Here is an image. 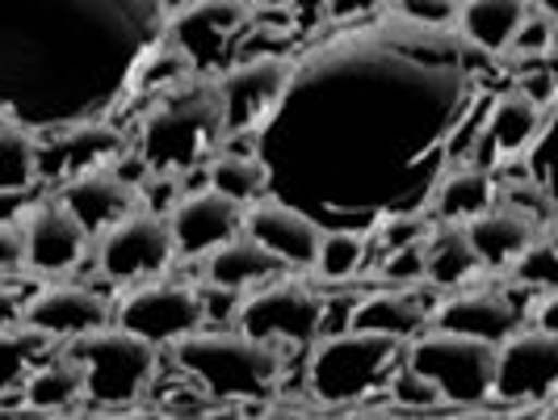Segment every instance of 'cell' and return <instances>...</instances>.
<instances>
[{
	"label": "cell",
	"instance_id": "cell-39",
	"mask_svg": "<svg viewBox=\"0 0 558 420\" xmlns=\"http://www.w3.org/2000/svg\"><path fill=\"white\" fill-rule=\"evenodd\" d=\"M17 315H22V303H17V295L0 286V328H9V324H17Z\"/></svg>",
	"mask_w": 558,
	"mask_h": 420
},
{
	"label": "cell",
	"instance_id": "cell-34",
	"mask_svg": "<svg viewBox=\"0 0 558 420\" xmlns=\"http://www.w3.org/2000/svg\"><path fill=\"white\" fill-rule=\"evenodd\" d=\"M391 399H395V404H403V408H441V404H446V399H441V392H437V387H433L424 374H416L412 365L395 374Z\"/></svg>",
	"mask_w": 558,
	"mask_h": 420
},
{
	"label": "cell",
	"instance_id": "cell-27",
	"mask_svg": "<svg viewBox=\"0 0 558 420\" xmlns=\"http://www.w3.org/2000/svg\"><path fill=\"white\" fill-rule=\"evenodd\" d=\"M81 399H84V374L72 353L26 374V404L38 408V412H63V408H72Z\"/></svg>",
	"mask_w": 558,
	"mask_h": 420
},
{
	"label": "cell",
	"instance_id": "cell-26",
	"mask_svg": "<svg viewBox=\"0 0 558 420\" xmlns=\"http://www.w3.org/2000/svg\"><path fill=\"white\" fill-rule=\"evenodd\" d=\"M492 197H496V181L487 168H446L433 185V211H437V219L458 224V219H471L478 211H487Z\"/></svg>",
	"mask_w": 558,
	"mask_h": 420
},
{
	"label": "cell",
	"instance_id": "cell-15",
	"mask_svg": "<svg viewBox=\"0 0 558 420\" xmlns=\"http://www.w3.org/2000/svg\"><path fill=\"white\" fill-rule=\"evenodd\" d=\"M26 265L38 274H68L88 249V227L63 202H34L22 224Z\"/></svg>",
	"mask_w": 558,
	"mask_h": 420
},
{
	"label": "cell",
	"instance_id": "cell-3",
	"mask_svg": "<svg viewBox=\"0 0 558 420\" xmlns=\"http://www.w3.org/2000/svg\"><path fill=\"white\" fill-rule=\"evenodd\" d=\"M165 97L143 118L140 156L151 172H190L206 165L210 152L227 140L219 88L206 81H177L160 88Z\"/></svg>",
	"mask_w": 558,
	"mask_h": 420
},
{
	"label": "cell",
	"instance_id": "cell-16",
	"mask_svg": "<svg viewBox=\"0 0 558 420\" xmlns=\"http://www.w3.org/2000/svg\"><path fill=\"white\" fill-rule=\"evenodd\" d=\"M240 227L274 252L281 265H315V249H319L324 227L315 224L307 211H299L281 197H256L240 215Z\"/></svg>",
	"mask_w": 558,
	"mask_h": 420
},
{
	"label": "cell",
	"instance_id": "cell-1",
	"mask_svg": "<svg viewBox=\"0 0 558 420\" xmlns=\"http://www.w3.org/2000/svg\"><path fill=\"white\" fill-rule=\"evenodd\" d=\"M475 106L462 34L395 13L294 59L252 152L269 168V190L303 194L299 211L315 224L344 215L357 231H378L433 194Z\"/></svg>",
	"mask_w": 558,
	"mask_h": 420
},
{
	"label": "cell",
	"instance_id": "cell-20",
	"mask_svg": "<svg viewBox=\"0 0 558 420\" xmlns=\"http://www.w3.org/2000/svg\"><path fill=\"white\" fill-rule=\"evenodd\" d=\"M542 127H550V106H537L525 88H508L492 101L478 131L496 147V160H500V156H521L542 135Z\"/></svg>",
	"mask_w": 558,
	"mask_h": 420
},
{
	"label": "cell",
	"instance_id": "cell-33",
	"mask_svg": "<svg viewBox=\"0 0 558 420\" xmlns=\"http://www.w3.org/2000/svg\"><path fill=\"white\" fill-rule=\"evenodd\" d=\"M550 43H555V17H550V9H537V13H525V22L517 26L508 47H517L525 56H546Z\"/></svg>",
	"mask_w": 558,
	"mask_h": 420
},
{
	"label": "cell",
	"instance_id": "cell-8",
	"mask_svg": "<svg viewBox=\"0 0 558 420\" xmlns=\"http://www.w3.org/2000/svg\"><path fill=\"white\" fill-rule=\"evenodd\" d=\"M324 320H328V303L303 281L260 286L256 295L240 299V308H235L240 333L269 340V345H311L324 333Z\"/></svg>",
	"mask_w": 558,
	"mask_h": 420
},
{
	"label": "cell",
	"instance_id": "cell-35",
	"mask_svg": "<svg viewBox=\"0 0 558 420\" xmlns=\"http://www.w3.org/2000/svg\"><path fill=\"white\" fill-rule=\"evenodd\" d=\"M395 13L420 26H449L458 17V0H395Z\"/></svg>",
	"mask_w": 558,
	"mask_h": 420
},
{
	"label": "cell",
	"instance_id": "cell-24",
	"mask_svg": "<svg viewBox=\"0 0 558 420\" xmlns=\"http://www.w3.org/2000/svg\"><path fill=\"white\" fill-rule=\"evenodd\" d=\"M428 324V311L420 308L412 295H391V290H378V295H365L362 303H353L344 328H362V333H387L395 340H412L416 333H424Z\"/></svg>",
	"mask_w": 558,
	"mask_h": 420
},
{
	"label": "cell",
	"instance_id": "cell-2",
	"mask_svg": "<svg viewBox=\"0 0 558 420\" xmlns=\"http://www.w3.org/2000/svg\"><path fill=\"white\" fill-rule=\"evenodd\" d=\"M165 26V0H0V113L34 135L101 118Z\"/></svg>",
	"mask_w": 558,
	"mask_h": 420
},
{
	"label": "cell",
	"instance_id": "cell-9",
	"mask_svg": "<svg viewBox=\"0 0 558 420\" xmlns=\"http://www.w3.org/2000/svg\"><path fill=\"white\" fill-rule=\"evenodd\" d=\"M558 387V333L546 328H512L496 340L492 365V399L504 404H546Z\"/></svg>",
	"mask_w": 558,
	"mask_h": 420
},
{
	"label": "cell",
	"instance_id": "cell-4",
	"mask_svg": "<svg viewBox=\"0 0 558 420\" xmlns=\"http://www.w3.org/2000/svg\"><path fill=\"white\" fill-rule=\"evenodd\" d=\"M172 362L194 374L202 392L215 399H265L281 379V345L256 340L248 333H219L194 328L190 336L172 340Z\"/></svg>",
	"mask_w": 558,
	"mask_h": 420
},
{
	"label": "cell",
	"instance_id": "cell-21",
	"mask_svg": "<svg viewBox=\"0 0 558 420\" xmlns=\"http://www.w3.org/2000/svg\"><path fill=\"white\" fill-rule=\"evenodd\" d=\"M462 231H466V244L475 249L478 265H508L537 236V224L517 206H487L471 215V227Z\"/></svg>",
	"mask_w": 558,
	"mask_h": 420
},
{
	"label": "cell",
	"instance_id": "cell-7",
	"mask_svg": "<svg viewBox=\"0 0 558 420\" xmlns=\"http://www.w3.org/2000/svg\"><path fill=\"white\" fill-rule=\"evenodd\" d=\"M408 365L424 374L446 404L471 408L492 395V365H496V345L462 333H416L408 349Z\"/></svg>",
	"mask_w": 558,
	"mask_h": 420
},
{
	"label": "cell",
	"instance_id": "cell-10",
	"mask_svg": "<svg viewBox=\"0 0 558 420\" xmlns=\"http://www.w3.org/2000/svg\"><path fill=\"white\" fill-rule=\"evenodd\" d=\"M294 72L290 56H256L244 63H231L223 76L215 81L219 88V106H223V135L227 140H248L256 135V127L274 113L281 101L286 84Z\"/></svg>",
	"mask_w": 558,
	"mask_h": 420
},
{
	"label": "cell",
	"instance_id": "cell-36",
	"mask_svg": "<svg viewBox=\"0 0 558 420\" xmlns=\"http://www.w3.org/2000/svg\"><path fill=\"white\" fill-rule=\"evenodd\" d=\"M387 278L391 281H412L424 278V240L403 244V249L387 252Z\"/></svg>",
	"mask_w": 558,
	"mask_h": 420
},
{
	"label": "cell",
	"instance_id": "cell-6",
	"mask_svg": "<svg viewBox=\"0 0 558 420\" xmlns=\"http://www.w3.org/2000/svg\"><path fill=\"white\" fill-rule=\"evenodd\" d=\"M399 345L387 333H362V328H344V333L324 336L311 353V395L324 404H353L369 395L383 379H391L399 362Z\"/></svg>",
	"mask_w": 558,
	"mask_h": 420
},
{
	"label": "cell",
	"instance_id": "cell-5",
	"mask_svg": "<svg viewBox=\"0 0 558 420\" xmlns=\"http://www.w3.org/2000/svg\"><path fill=\"white\" fill-rule=\"evenodd\" d=\"M72 358L84 374V399L106 408L135 404L160 374V345L143 340L122 324H101L93 333L72 336Z\"/></svg>",
	"mask_w": 558,
	"mask_h": 420
},
{
	"label": "cell",
	"instance_id": "cell-29",
	"mask_svg": "<svg viewBox=\"0 0 558 420\" xmlns=\"http://www.w3.org/2000/svg\"><path fill=\"white\" fill-rule=\"evenodd\" d=\"M475 269H478V256L466 244V231L446 227L433 240L424 236V278L433 281V286H458V281L471 278Z\"/></svg>",
	"mask_w": 558,
	"mask_h": 420
},
{
	"label": "cell",
	"instance_id": "cell-14",
	"mask_svg": "<svg viewBox=\"0 0 558 420\" xmlns=\"http://www.w3.org/2000/svg\"><path fill=\"white\" fill-rule=\"evenodd\" d=\"M252 9L244 0H190L177 13H168L165 34L185 51L194 68H206L227 51V43L244 29Z\"/></svg>",
	"mask_w": 558,
	"mask_h": 420
},
{
	"label": "cell",
	"instance_id": "cell-23",
	"mask_svg": "<svg viewBox=\"0 0 558 420\" xmlns=\"http://www.w3.org/2000/svg\"><path fill=\"white\" fill-rule=\"evenodd\" d=\"M281 261L265 249L260 240H252L248 231L244 236H227L223 244L206 252V281L210 286H227V290H240V286H252V281L269 278Z\"/></svg>",
	"mask_w": 558,
	"mask_h": 420
},
{
	"label": "cell",
	"instance_id": "cell-18",
	"mask_svg": "<svg viewBox=\"0 0 558 420\" xmlns=\"http://www.w3.org/2000/svg\"><path fill=\"white\" fill-rule=\"evenodd\" d=\"M59 202L93 231H106L113 219H122L135 206V185L110 165H88L72 177H63V194Z\"/></svg>",
	"mask_w": 558,
	"mask_h": 420
},
{
	"label": "cell",
	"instance_id": "cell-12",
	"mask_svg": "<svg viewBox=\"0 0 558 420\" xmlns=\"http://www.w3.org/2000/svg\"><path fill=\"white\" fill-rule=\"evenodd\" d=\"M113 320L151 345H172L206 324V299L181 281H147L113 308Z\"/></svg>",
	"mask_w": 558,
	"mask_h": 420
},
{
	"label": "cell",
	"instance_id": "cell-19",
	"mask_svg": "<svg viewBox=\"0 0 558 420\" xmlns=\"http://www.w3.org/2000/svg\"><path fill=\"white\" fill-rule=\"evenodd\" d=\"M433 328H446V333L478 336V340H504L521 324V311L512 299H504L496 290H466V295H453L437 311H428Z\"/></svg>",
	"mask_w": 558,
	"mask_h": 420
},
{
	"label": "cell",
	"instance_id": "cell-22",
	"mask_svg": "<svg viewBox=\"0 0 558 420\" xmlns=\"http://www.w3.org/2000/svg\"><path fill=\"white\" fill-rule=\"evenodd\" d=\"M530 0H462L458 4V34L478 51H504L517 26L525 22Z\"/></svg>",
	"mask_w": 558,
	"mask_h": 420
},
{
	"label": "cell",
	"instance_id": "cell-11",
	"mask_svg": "<svg viewBox=\"0 0 558 420\" xmlns=\"http://www.w3.org/2000/svg\"><path fill=\"white\" fill-rule=\"evenodd\" d=\"M177 256L172 231L160 211H126L122 219L106 227V240L97 249L101 274L113 281H143L165 274Z\"/></svg>",
	"mask_w": 558,
	"mask_h": 420
},
{
	"label": "cell",
	"instance_id": "cell-30",
	"mask_svg": "<svg viewBox=\"0 0 558 420\" xmlns=\"http://www.w3.org/2000/svg\"><path fill=\"white\" fill-rule=\"evenodd\" d=\"M369 256V231L357 227H328L319 231V249H315V269L328 281L353 278Z\"/></svg>",
	"mask_w": 558,
	"mask_h": 420
},
{
	"label": "cell",
	"instance_id": "cell-17",
	"mask_svg": "<svg viewBox=\"0 0 558 420\" xmlns=\"http://www.w3.org/2000/svg\"><path fill=\"white\" fill-rule=\"evenodd\" d=\"M168 231H172V244L185 256L197 252H210L215 244H223L227 236L240 231V202H231L227 194L202 185L197 194L177 197L172 211H168Z\"/></svg>",
	"mask_w": 558,
	"mask_h": 420
},
{
	"label": "cell",
	"instance_id": "cell-13",
	"mask_svg": "<svg viewBox=\"0 0 558 420\" xmlns=\"http://www.w3.org/2000/svg\"><path fill=\"white\" fill-rule=\"evenodd\" d=\"M106 320H110V303L97 290L72 286V281H51V286L34 290L17 315L22 328L47 336V340H72V336L101 328Z\"/></svg>",
	"mask_w": 558,
	"mask_h": 420
},
{
	"label": "cell",
	"instance_id": "cell-38",
	"mask_svg": "<svg viewBox=\"0 0 558 420\" xmlns=\"http://www.w3.org/2000/svg\"><path fill=\"white\" fill-rule=\"evenodd\" d=\"M383 0H324V13L332 17V22H353V17H365V13H374Z\"/></svg>",
	"mask_w": 558,
	"mask_h": 420
},
{
	"label": "cell",
	"instance_id": "cell-37",
	"mask_svg": "<svg viewBox=\"0 0 558 420\" xmlns=\"http://www.w3.org/2000/svg\"><path fill=\"white\" fill-rule=\"evenodd\" d=\"M22 265H26V240H22V231L0 224V278L13 274V269H22Z\"/></svg>",
	"mask_w": 558,
	"mask_h": 420
},
{
	"label": "cell",
	"instance_id": "cell-28",
	"mask_svg": "<svg viewBox=\"0 0 558 420\" xmlns=\"http://www.w3.org/2000/svg\"><path fill=\"white\" fill-rule=\"evenodd\" d=\"M38 181V135L0 113V194L29 190Z\"/></svg>",
	"mask_w": 558,
	"mask_h": 420
},
{
	"label": "cell",
	"instance_id": "cell-32",
	"mask_svg": "<svg viewBox=\"0 0 558 420\" xmlns=\"http://www.w3.org/2000/svg\"><path fill=\"white\" fill-rule=\"evenodd\" d=\"M512 278L533 290H555L558 286V252L550 240L533 236L525 249L512 256Z\"/></svg>",
	"mask_w": 558,
	"mask_h": 420
},
{
	"label": "cell",
	"instance_id": "cell-40",
	"mask_svg": "<svg viewBox=\"0 0 558 420\" xmlns=\"http://www.w3.org/2000/svg\"><path fill=\"white\" fill-rule=\"evenodd\" d=\"M244 4H248V9H256V4H260V0H244Z\"/></svg>",
	"mask_w": 558,
	"mask_h": 420
},
{
	"label": "cell",
	"instance_id": "cell-25",
	"mask_svg": "<svg viewBox=\"0 0 558 420\" xmlns=\"http://www.w3.org/2000/svg\"><path fill=\"white\" fill-rule=\"evenodd\" d=\"M206 185L227 194L231 202H240V206H248V202L269 194V168H265V160L252 147L240 152V147H223L219 143L210 152V160H206Z\"/></svg>",
	"mask_w": 558,
	"mask_h": 420
},
{
	"label": "cell",
	"instance_id": "cell-31",
	"mask_svg": "<svg viewBox=\"0 0 558 420\" xmlns=\"http://www.w3.org/2000/svg\"><path fill=\"white\" fill-rule=\"evenodd\" d=\"M47 345V336L29 333H9V328H0V395L13 392L22 379H26L29 370H34V353Z\"/></svg>",
	"mask_w": 558,
	"mask_h": 420
}]
</instances>
